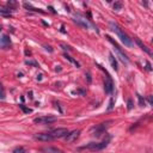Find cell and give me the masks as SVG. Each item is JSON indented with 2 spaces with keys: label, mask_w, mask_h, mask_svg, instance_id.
<instances>
[{
  "label": "cell",
  "mask_w": 153,
  "mask_h": 153,
  "mask_svg": "<svg viewBox=\"0 0 153 153\" xmlns=\"http://www.w3.org/2000/svg\"><path fill=\"white\" fill-rule=\"evenodd\" d=\"M110 27H111V30H112L114 32H116V35L121 38V42H122L126 47H133V41H131V38H129V36H128L117 24L110 23Z\"/></svg>",
  "instance_id": "6da1fadb"
},
{
  "label": "cell",
  "mask_w": 153,
  "mask_h": 153,
  "mask_svg": "<svg viewBox=\"0 0 153 153\" xmlns=\"http://www.w3.org/2000/svg\"><path fill=\"white\" fill-rule=\"evenodd\" d=\"M110 140H111V136L110 135H106V139H104L102 142H90V143H87V145H85V146H82V147H80L79 149H90V151H100V149H103V148H105L108 145H109V142H110Z\"/></svg>",
  "instance_id": "7a4b0ae2"
},
{
  "label": "cell",
  "mask_w": 153,
  "mask_h": 153,
  "mask_svg": "<svg viewBox=\"0 0 153 153\" xmlns=\"http://www.w3.org/2000/svg\"><path fill=\"white\" fill-rule=\"evenodd\" d=\"M112 122H114L112 120H109V121H105V122H103V123H100V124H97V126L92 127V128H91L92 135H94V136H100L102 134H104V133L106 131L108 128H110V126H111Z\"/></svg>",
  "instance_id": "3957f363"
},
{
  "label": "cell",
  "mask_w": 153,
  "mask_h": 153,
  "mask_svg": "<svg viewBox=\"0 0 153 153\" xmlns=\"http://www.w3.org/2000/svg\"><path fill=\"white\" fill-rule=\"evenodd\" d=\"M106 38H108V39H109V42H110V43H112V45L115 47V51H116V54L118 55L120 60H121L123 63H128V62H129V59H128V56L122 51V49L120 48V45H118V44H117V43H116V42H115L110 36H106Z\"/></svg>",
  "instance_id": "277c9868"
},
{
  "label": "cell",
  "mask_w": 153,
  "mask_h": 153,
  "mask_svg": "<svg viewBox=\"0 0 153 153\" xmlns=\"http://www.w3.org/2000/svg\"><path fill=\"white\" fill-rule=\"evenodd\" d=\"M57 120L56 116H51V115H45V116H41V117H36L33 118V123L36 124H49L53 123Z\"/></svg>",
  "instance_id": "5b68a950"
},
{
  "label": "cell",
  "mask_w": 153,
  "mask_h": 153,
  "mask_svg": "<svg viewBox=\"0 0 153 153\" xmlns=\"http://www.w3.org/2000/svg\"><path fill=\"white\" fill-rule=\"evenodd\" d=\"M68 129L67 128H55L53 130L49 131V134L53 136V139H59V137H65L68 134Z\"/></svg>",
  "instance_id": "8992f818"
},
{
  "label": "cell",
  "mask_w": 153,
  "mask_h": 153,
  "mask_svg": "<svg viewBox=\"0 0 153 153\" xmlns=\"http://www.w3.org/2000/svg\"><path fill=\"white\" fill-rule=\"evenodd\" d=\"M33 139L35 140H38V141L48 142V141H51L53 140V136L49 133H37V134L33 135Z\"/></svg>",
  "instance_id": "52a82bcc"
},
{
  "label": "cell",
  "mask_w": 153,
  "mask_h": 153,
  "mask_svg": "<svg viewBox=\"0 0 153 153\" xmlns=\"http://www.w3.org/2000/svg\"><path fill=\"white\" fill-rule=\"evenodd\" d=\"M80 135V130L76 129V130H72V131H68V134L65 136V140L67 142H74Z\"/></svg>",
  "instance_id": "ba28073f"
},
{
  "label": "cell",
  "mask_w": 153,
  "mask_h": 153,
  "mask_svg": "<svg viewBox=\"0 0 153 153\" xmlns=\"http://www.w3.org/2000/svg\"><path fill=\"white\" fill-rule=\"evenodd\" d=\"M104 90H105L106 93H111L112 90H114V84H112V80H111L110 75H108V78L104 82Z\"/></svg>",
  "instance_id": "9c48e42d"
},
{
  "label": "cell",
  "mask_w": 153,
  "mask_h": 153,
  "mask_svg": "<svg viewBox=\"0 0 153 153\" xmlns=\"http://www.w3.org/2000/svg\"><path fill=\"white\" fill-rule=\"evenodd\" d=\"M73 20H74L76 24H79L80 26L85 27V29H87V27H88V23H87V20H86V19H84V18H81V17H75Z\"/></svg>",
  "instance_id": "30bf717a"
},
{
  "label": "cell",
  "mask_w": 153,
  "mask_h": 153,
  "mask_svg": "<svg viewBox=\"0 0 153 153\" xmlns=\"http://www.w3.org/2000/svg\"><path fill=\"white\" fill-rule=\"evenodd\" d=\"M10 44H11V41H10L8 36L7 35H2L1 38H0V45L4 47V48H7Z\"/></svg>",
  "instance_id": "8fae6325"
},
{
  "label": "cell",
  "mask_w": 153,
  "mask_h": 153,
  "mask_svg": "<svg viewBox=\"0 0 153 153\" xmlns=\"http://www.w3.org/2000/svg\"><path fill=\"white\" fill-rule=\"evenodd\" d=\"M43 152H45V153H65L63 151H61L56 147H44Z\"/></svg>",
  "instance_id": "7c38bea8"
},
{
  "label": "cell",
  "mask_w": 153,
  "mask_h": 153,
  "mask_svg": "<svg viewBox=\"0 0 153 153\" xmlns=\"http://www.w3.org/2000/svg\"><path fill=\"white\" fill-rule=\"evenodd\" d=\"M135 42H136V44H137V45H139V47H140V48H141L143 51H146V53H147V54H149V55L152 54V53H151V50L147 48V45H146V44H143V43H142V42H141L139 38H135Z\"/></svg>",
  "instance_id": "4fadbf2b"
},
{
  "label": "cell",
  "mask_w": 153,
  "mask_h": 153,
  "mask_svg": "<svg viewBox=\"0 0 153 153\" xmlns=\"http://www.w3.org/2000/svg\"><path fill=\"white\" fill-rule=\"evenodd\" d=\"M109 61H110V63H111V67H112L115 71H117V61H116V59H115V56H114L112 53L109 54Z\"/></svg>",
  "instance_id": "5bb4252c"
},
{
  "label": "cell",
  "mask_w": 153,
  "mask_h": 153,
  "mask_svg": "<svg viewBox=\"0 0 153 153\" xmlns=\"http://www.w3.org/2000/svg\"><path fill=\"white\" fill-rule=\"evenodd\" d=\"M63 57H65V59H67V60H68L69 62H72V63H73V65H74L75 67H78V68L80 67V65H79V62H78L76 60H74V59H73L72 56H69L68 54H65V55H63Z\"/></svg>",
  "instance_id": "9a60e30c"
},
{
  "label": "cell",
  "mask_w": 153,
  "mask_h": 153,
  "mask_svg": "<svg viewBox=\"0 0 153 153\" xmlns=\"http://www.w3.org/2000/svg\"><path fill=\"white\" fill-rule=\"evenodd\" d=\"M24 7H25V8H27V10H30V11H33V12L44 13L42 10H39V8H35V7H32V6H31V4H27V2H24Z\"/></svg>",
  "instance_id": "2e32d148"
},
{
  "label": "cell",
  "mask_w": 153,
  "mask_h": 153,
  "mask_svg": "<svg viewBox=\"0 0 153 153\" xmlns=\"http://www.w3.org/2000/svg\"><path fill=\"white\" fill-rule=\"evenodd\" d=\"M12 153H26V148L23 147V146H18V147L13 148Z\"/></svg>",
  "instance_id": "e0dca14e"
},
{
  "label": "cell",
  "mask_w": 153,
  "mask_h": 153,
  "mask_svg": "<svg viewBox=\"0 0 153 153\" xmlns=\"http://www.w3.org/2000/svg\"><path fill=\"white\" fill-rule=\"evenodd\" d=\"M19 108H20L25 114H30V112H32V110H31L30 108H26L24 104H19Z\"/></svg>",
  "instance_id": "ac0fdd59"
},
{
  "label": "cell",
  "mask_w": 153,
  "mask_h": 153,
  "mask_svg": "<svg viewBox=\"0 0 153 153\" xmlns=\"http://www.w3.org/2000/svg\"><path fill=\"white\" fill-rule=\"evenodd\" d=\"M122 8V2L121 1H116L114 4V10H121Z\"/></svg>",
  "instance_id": "d6986e66"
},
{
  "label": "cell",
  "mask_w": 153,
  "mask_h": 153,
  "mask_svg": "<svg viewBox=\"0 0 153 153\" xmlns=\"http://www.w3.org/2000/svg\"><path fill=\"white\" fill-rule=\"evenodd\" d=\"M136 96H137V98H139V104H140L141 106H145V99L142 98V96H140L139 93H137Z\"/></svg>",
  "instance_id": "ffe728a7"
},
{
  "label": "cell",
  "mask_w": 153,
  "mask_h": 153,
  "mask_svg": "<svg viewBox=\"0 0 153 153\" xmlns=\"http://www.w3.org/2000/svg\"><path fill=\"white\" fill-rule=\"evenodd\" d=\"M60 45L62 47V49H63V50H72V48H71L69 45H67V44H63V43H61Z\"/></svg>",
  "instance_id": "44dd1931"
},
{
  "label": "cell",
  "mask_w": 153,
  "mask_h": 153,
  "mask_svg": "<svg viewBox=\"0 0 153 153\" xmlns=\"http://www.w3.org/2000/svg\"><path fill=\"white\" fill-rule=\"evenodd\" d=\"M25 63H26V65H32V66H35V67H38V63L35 62V61H26Z\"/></svg>",
  "instance_id": "7402d4cb"
},
{
  "label": "cell",
  "mask_w": 153,
  "mask_h": 153,
  "mask_svg": "<svg viewBox=\"0 0 153 153\" xmlns=\"http://www.w3.org/2000/svg\"><path fill=\"white\" fill-rule=\"evenodd\" d=\"M131 109H133V100L128 99V110H131Z\"/></svg>",
  "instance_id": "603a6c76"
},
{
  "label": "cell",
  "mask_w": 153,
  "mask_h": 153,
  "mask_svg": "<svg viewBox=\"0 0 153 153\" xmlns=\"http://www.w3.org/2000/svg\"><path fill=\"white\" fill-rule=\"evenodd\" d=\"M112 108H114V99L111 98V99H110V104H109V110H111Z\"/></svg>",
  "instance_id": "cb8c5ba5"
},
{
  "label": "cell",
  "mask_w": 153,
  "mask_h": 153,
  "mask_svg": "<svg viewBox=\"0 0 153 153\" xmlns=\"http://www.w3.org/2000/svg\"><path fill=\"white\" fill-rule=\"evenodd\" d=\"M44 48H45L48 51H50V53L53 51V49H51V47H50V45H44Z\"/></svg>",
  "instance_id": "d4e9b609"
},
{
  "label": "cell",
  "mask_w": 153,
  "mask_h": 153,
  "mask_svg": "<svg viewBox=\"0 0 153 153\" xmlns=\"http://www.w3.org/2000/svg\"><path fill=\"white\" fill-rule=\"evenodd\" d=\"M146 65H147V69H148V71H152V67H151V63H149L148 61H146Z\"/></svg>",
  "instance_id": "484cf974"
},
{
  "label": "cell",
  "mask_w": 153,
  "mask_h": 153,
  "mask_svg": "<svg viewBox=\"0 0 153 153\" xmlns=\"http://www.w3.org/2000/svg\"><path fill=\"white\" fill-rule=\"evenodd\" d=\"M86 76H87V81L91 82V74L90 73H86Z\"/></svg>",
  "instance_id": "4316f807"
},
{
  "label": "cell",
  "mask_w": 153,
  "mask_h": 153,
  "mask_svg": "<svg viewBox=\"0 0 153 153\" xmlns=\"http://www.w3.org/2000/svg\"><path fill=\"white\" fill-rule=\"evenodd\" d=\"M4 98H5V94H4V92H0V99L2 100Z\"/></svg>",
  "instance_id": "83f0119b"
}]
</instances>
